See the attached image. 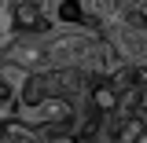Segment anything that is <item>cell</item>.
Here are the masks:
<instances>
[{"label":"cell","mask_w":147,"mask_h":143,"mask_svg":"<svg viewBox=\"0 0 147 143\" xmlns=\"http://www.w3.org/2000/svg\"><path fill=\"white\" fill-rule=\"evenodd\" d=\"M0 59L15 62L30 73H48L52 70V48L44 33H11L0 44Z\"/></svg>","instance_id":"cell-3"},{"label":"cell","mask_w":147,"mask_h":143,"mask_svg":"<svg viewBox=\"0 0 147 143\" xmlns=\"http://www.w3.org/2000/svg\"><path fill=\"white\" fill-rule=\"evenodd\" d=\"M0 143H44V140L37 128L22 125L18 117H7V121H0Z\"/></svg>","instance_id":"cell-5"},{"label":"cell","mask_w":147,"mask_h":143,"mask_svg":"<svg viewBox=\"0 0 147 143\" xmlns=\"http://www.w3.org/2000/svg\"><path fill=\"white\" fill-rule=\"evenodd\" d=\"M40 140H44V143H81L77 132H70V128H44Z\"/></svg>","instance_id":"cell-6"},{"label":"cell","mask_w":147,"mask_h":143,"mask_svg":"<svg viewBox=\"0 0 147 143\" xmlns=\"http://www.w3.org/2000/svg\"><path fill=\"white\" fill-rule=\"evenodd\" d=\"M11 4V26L15 33H52L55 30V15L48 0H7Z\"/></svg>","instance_id":"cell-4"},{"label":"cell","mask_w":147,"mask_h":143,"mask_svg":"<svg viewBox=\"0 0 147 143\" xmlns=\"http://www.w3.org/2000/svg\"><path fill=\"white\" fill-rule=\"evenodd\" d=\"M99 44V30L92 26H55L48 33V48H52V70L55 66H88L92 52Z\"/></svg>","instance_id":"cell-1"},{"label":"cell","mask_w":147,"mask_h":143,"mask_svg":"<svg viewBox=\"0 0 147 143\" xmlns=\"http://www.w3.org/2000/svg\"><path fill=\"white\" fill-rule=\"evenodd\" d=\"M11 117H18L22 125L37 128V132H44V128H70L81 117V103L63 99V95H40L33 103H18Z\"/></svg>","instance_id":"cell-2"}]
</instances>
